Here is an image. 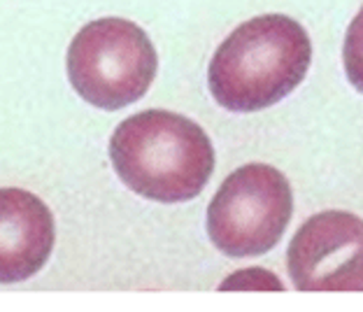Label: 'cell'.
<instances>
[{"label":"cell","mask_w":363,"mask_h":312,"mask_svg":"<svg viewBox=\"0 0 363 312\" xmlns=\"http://www.w3.org/2000/svg\"><path fill=\"white\" fill-rule=\"evenodd\" d=\"M54 217L43 199L26 189H0V284L38 275L52 257Z\"/></svg>","instance_id":"6"},{"label":"cell","mask_w":363,"mask_h":312,"mask_svg":"<svg viewBox=\"0 0 363 312\" xmlns=\"http://www.w3.org/2000/svg\"><path fill=\"white\" fill-rule=\"evenodd\" d=\"M310 63L308 30L286 14H261L240 23L217 47L208 87L228 112H261L298 89Z\"/></svg>","instance_id":"1"},{"label":"cell","mask_w":363,"mask_h":312,"mask_svg":"<svg viewBox=\"0 0 363 312\" xmlns=\"http://www.w3.org/2000/svg\"><path fill=\"white\" fill-rule=\"evenodd\" d=\"M110 161L133 194L156 203H186L210 182L214 147L196 121L170 110H147L117 126Z\"/></svg>","instance_id":"2"},{"label":"cell","mask_w":363,"mask_h":312,"mask_svg":"<svg viewBox=\"0 0 363 312\" xmlns=\"http://www.w3.org/2000/svg\"><path fill=\"white\" fill-rule=\"evenodd\" d=\"M342 65L350 84L363 94V5L352 19L342 45Z\"/></svg>","instance_id":"7"},{"label":"cell","mask_w":363,"mask_h":312,"mask_svg":"<svg viewBox=\"0 0 363 312\" xmlns=\"http://www.w3.org/2000/svg\"><path fill=\"white\" fill-rule=\"evenodd\" d=\"M65 65L79 98L98 110L117 112L150 91L159 56L138 23L105 16L79 28Z\"/></svg>","instance_id":"3"},{"label":"cell","mask_w":363,"mask_h":312,"mask_svg":"<svg viewBox=\"0 0 363 312\" xmlns=\"http://www.w3.org/2000/svg\"><path fill=\"white\" fill-rule=\"evenodd\" d=\"M286 270L298 291H363V219L324 210L291 238Z\"/></svg>","instance_id":"5"},{"label":"cell","mask_w":363,"mask_h":312,"mask_svg":"<svg viewBox=\"0 0 363 312\" xmlns=\"http://www.w3.org/2000/svg\"><path fill=\"white\" fill-rule=\"evenodd\" d=\"M294 215L289 179L268 163H247L221 182L208 205V235L230 259L263 257L282 240Z\"/></svg>","instance_id":"4"}]
</instances>
